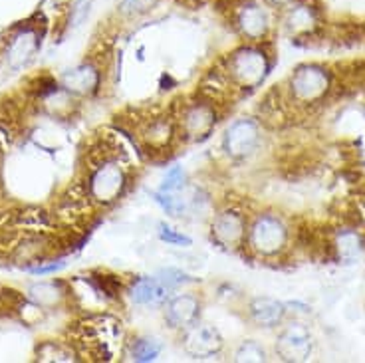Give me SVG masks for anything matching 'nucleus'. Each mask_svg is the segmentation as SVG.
Here are the masks:
<instances>
[{
    "label": "nucleus",
    "mask_w": 365,
    "mask_h": 363,
    "mask_svg": "<svg viewBox=\"0 0 365 363\" xmlns=\"http://www.w3.org/2000/svg\"><path fill=\"white\" fill-rule=\"evenodd\" d=\"M232 30L245 42L262 44L272 32V9L264 0H219Z\"/></svg>",
    "instance_id": "f257e3e1"
},
{
    "label": "nucleus",
    "mask_w": 365,
    "mask_h": 363,
    "mask_svg": "<svg viewBox=\"0 0 365 363\" xmlns=\"http://www.w3.org/2000/svg\"><path fill=\"white\" fill-rule=\"evenodd\" d=\"M270 56L260 44H250L237 48L225 60V76L228 83H235L240 90H256L264 82L270 72Z\"/></svg>",
    "instance_id": "f03ea898"
},
{
    "label": "nucleus",
    "mask_w": 365,
    "mask_h": 363,
    "mask_svg": "<svg viewBox=\"0 0 365 363\" xmlns=\"http://www.w3.org/2000/svg\"><path fill=\"white\" fill-rule=\"evenodd\" d=\"M288 88L296 103L312 106L326 98V93L331 88V73L322 64L298 66L290 76Z\"/></svg>",
    "instance_id": "7ed1b4c3"
},
{
    "label": "nucleus",
    "mask_w": 365,
    "mask_h": 363,
    "mask_svg": "<svg viewBox=\"0 0 365 363\" xmlns=\"http://www.w3.org/2000/svg\"><path fill=\"white\" fill-rule=\"evenodd\" d=\"M247 238L258 256H276L288 245V227L276 215H260L248 228Z\"/></svg>",
    "instance_id": "20e7f679"
},
{
    "label": "nucleus",
    "mask_w": 365,
    "mask_h": 363,
    "mask_svg": "<svg viewBox=\"0 0 365 363\" xmlns=\"http://www.w3.org/2000/svg\"><path fill=\"white\" fill-rule=\"evenodd\" d=\"M125 185L128 177L123 167L115 159H100L88 179V195L100 205H110L121 197Z\"/></svg>",
    "instance_id": "39448f33"
},
{
    "label": "nucleus",
    "mask_w": 365,
    "mask_h": 363,
    "mask_svg": "<svg viewBox=\"0 0 365 363\" xmlns=\"http://www.w3.org/2000/svg\"><path fill=\"white\" fill-rule=\"evenodd\" d=\"M280 24L290 38H308L314 36L322 26V14L310 0H296L288 9L282 10Z\"/></svg>",
    "instance_id": "423d86ee"
},
{
    "label": "nucleus",
    "mask_w": 365,
    "mask_h": 363,
    "mask_svg": "<svg viewBox=\"0 0 365 363\" xmlns=\"http://www.w3.org/2000/svg\"><path fill=\"white\" fill-rule=\"evenodd\" d=\"M314 349V339L308 327L300 322H292L284 327L276 339V354L284 362H306Z\"/></svg>",
    "instance_id": "0eeeda50"
},
{
    "label": "nucleus",
    "mask_w": 365,
    "mask_h": 363,
    "mask_svg": "<svg viewBox=\"0 0 365 363\" xmlns=\"http://www.w3.org/2000/svg\"><path fill=\"white\" fill-rule=\"evenodd\" d=\"M217 123V113L209 101H192L187 103L181 111V133L189 139L207 137Z\"/></svg>",
    "instance_id": "6e6552de"
},
{
    "label": "nucleus",
    "mask_w": 365,
    "mask_h": 363,
    "mask_svg": "<svg viewBox=\"0 0 365 363\" xmlns=\"http://www.w3.org/2000/svg\"><path fill=\"white\" fill-rule=\"evenodd\" d=\"M260 141V131L252 119H238L227 129L225 151L230 157H247L255 151Z\"/></svg>",
    "instance_id": "1a4fd4ad"
},
{
    "label": "nucleus",
    "mask_w": 365,
    "mask_h": 363,
    "mask_svg": "<svg viewBox=\"0 0 365 363\" xmlns=\"http://www.w3.org/2000/svg\"><path fill=\"white\" fill-rule=\"evenodd\" d=\"M38 46H40V32L36 26L26 24V26L19 28L9 40L6 64L12 70H20L22 66L32 60V56L36 54Z\"/></svg>",
    "instance_id": "9d476101"
},
{
    "label": "nucleus",
    "mask_w": 365,
    "mask_h": 363,
    "mask_svg": "<svg viewBox=\"0 0 365 363\" xmlns=\"http://www.w3.org/2000/svg\"><path fill=\"white\" fill-rule=\"evenodd\" d=\"M182 345L187 354H191L192 357H210L222 349V337L217 327L207 324H199V326L192 324L191 327H187Z\"/></svg>",
    "instance_id": "9b49d317"
},
{
    "label": "nucleus",
    "mask_w": 365,
    "mask_h": 363,
    "mask_svg": "<svg viewBox=\"0 0 365 363\" xmlns=\"http://www.w3.org/2000/svg\"><path fill=\"white\" fill-rule=\"evenodd\" d=\"M175 286L165 278L163 274L139 278L131 288V298L141 306H159L171 298Z\"/></svg>",
    "instance_id": "f8f14e48"
},
{
    "label": "nucleus",
    "mask_w": 365,
    "mask_h": 363,
    "mask_svg": "<svg viewBox=\"0 0 365 363\" xmlns=\"http://www.w3.org/2000/svg\"><path fill=\"white\" fill-rule=\"evenodd\" d=\"M212 238L219 245L232 248L247 238V220L237 210H225L212 220Z\"/></svg>",
    "instance_id": "ddd939ff"
},
{
    "label": "nucleus",
    "mask_w": 365,
    "mask_h": 363,
    "mask_svg": "<svg viewBox=\"0 0 365 363\" xmlns=\"http://www.w3.org/2000/svg\"><path fill=\"white\" fill-rule=\"evenodd\" d=\"M199 312H201L199 300L191 296V294H179V296L169 300L165 316H167V322L173 327H185L187 329L197 322Z\"/></svg>",
    "instance_id": "4468645a"
},
{
    "label": "nucleus",
    "mask_w": 365,
    "mask_h": 363,
    "mask_svg": "<svg viewBox=\"0 0 365 363\" xmlns=\"http://www.w3.org/2000/svg\"><path fill=\"white\" fill-rule=\"evenodd\" d=\"M100 72L93 64H80L73 70L64 73L62 83L70 93H78V96H90L100 88Z\"/></svg>",
    "instance_id": "2eb2a0df"
},
{
    "label": "nucleus",
    "mask_w": 365,
    "mask_h": 363,
    "mask_svg": "<svg viewBox=\"0 0 365 363\" xmlns=\"http://www.w3.org/2000/svg\"><path fill=\"white\" fill-rule=\"evenodd\" d=\"M250 318L260 327H278L286 318V306L272 298H256L248 306Z\"/></svg>",
    "instance_id": "dca6fc26"
},
{
    "label": "nucleus",
    "mask_w": 365,
    "mask_h": 363,
    "mask_svg": "<svg viewBox=\"0 0 365 363\" xmlns=\"http://www.w3.org/2000/svg\"><path fill=\"white\" fill-rule=\"evenodd\" d=\"M334 252L339 262L354 264L357 262L365 252V240L359 230L354 228H341L334 238Z\"/></svg>",
    "instance_id": "f3484780"
},
{
    "label": "nucleus",
    "mask_w": 365,
    "mask_h": 363,
    "mask_svg": "<svg viewBox=\"0 0 365 363\" xmlns=\"http://www.w3.org/2000/svg\"><path fill=\"white\" fill-rule=\"evenodd\" d=\"M163 344L155 337H139L131 345V359L135 362H153L161 354Z\"/></svg>",
    "instance_id": "a211bd4d"
},
{
    "label": "nucleus",
    "mask_w": 365,
    "mask_h": 363,
    "mask_svg": "<svg viewBox=\"0 0 365 363\" xmlns=\"http://www.w3.org/2000/svg\"><path fill=\"white\" fill-rule=\"evenodd\" d=\"M161 0H119V14L123 19H141V16H147L149 12H153L157 9Z\"/></svg>",
    "instance_id": "6ab92c4d"
},
{
    "label": "nucleus",
    "mask_w": 365,
    "mask_h": 363,
    "mask_svg": "<svg viewBox=\"0 0 365 363\" xmlns=\"http://www.w3.org/2000/svg\"><path fill=\"white\" fill-rule=\"evenodd\" d=\"M155 200L163 207V210L171 217H181L182 213L187 210V200L182 199L179 191L177 193H167L159 191L155 193Z\"/></svg>",
    "instance_id": "aec40b11"
},
{
    "label": "nucleus",
    "mask_w": 365,
    "mask_h": 363,
    "mask_svg": "<svg viewBox=\"0 0 365 363\" xmlns=\"http://www.w3.org/2000/svg\"><path fill=\"white\" fill-rule=\"evenodd\" d=\"M38 359H42V362H72L73 354L70 349H66L64 345L48 342L38 349Z\"/></svg>",
    "instance_id": "412c9836"
},
{
    "label": "nucleus",
    "mask_w": 365,
    "mask_h": 363,
    "mask_svg": "<svg viewBox=\"0 0 365 363\" xmlns=\"http://www.w3.org/2000/svg\"><path fill=\"white\" fill-rule=\"evenodd\" d=\"M30 298L34 300L40 306H52L58 300L62 298V294L58 292L56 284H38L30 288Z\"/></svg>",
    "instance_id": "4be33fe9"
},
{
    "label": "nucleus",
    "mask_w": 365,
    "mask_h": 363,
    "mask_svg": "<svg viewBox=\"0 0 365 363\" xmlns=\"http://www.w3.org/2000/svg\"><path fill=\"white\" fill-rule=\"evenodd\" d=\"M266 349L258 342H245L235 354V362H266Z\"/></svg>",
    "instance_id": "5701e85b"
},
{
    "label": "nucleus",
    "mask_w": 365,
    "mask_h": 363,
    "mask_svg": "<svg viewBox=\"0 0 365 363\" xmlns=\"http://www.w3.org/2000/svg\"><path fill=\"white\" fill-rule=\"evenodd\" d=\"M91 10V0H73L72 6H70V26L80 28L88 20Z\"/></svg>",
    "instance_id": "b1692460"
},
{
    "label": "nucleus",
    "mask_w": 365,
    "mask_h": 363,
    "mask_svg": "<svg viewBox=\"0 0 365 363\" xmlns=\"http://www.w3.org/2000/svg\"><path fill=\"white\" fill-rule=\"evenodd\" d=\"M182 187H185V171H182V167L175 165V167H171V169L167 171V175L163 177L161 191L177 193V191H181Z\"/></svg>",
    "instance_id": "393cba45"
},
{
    "label": "nucleus",
    "mask_w": 365,
    "mask_h": 363,
    "mask_svg": "<svg viewBox=\"0 0 365 363\" xmlns=\"http://www.w3.org/2000/svg\"><path fill=\"white\" fill-rule=\"evenodd\" d=\"M159 236H161V240L169 242V245L191 246V238H189V236L179 235L177 230H173V228L169 227V225H165V223L159 225Z\"/></svg>",
    "instance_id": "a878e982"
},
{
    "label": "nucleus",
    "mask_w": 365,
    "mask_h": 363,
    "mask_svg": "<svg viewBox=\"0 0 365 363\" xmlns=\"http://www.w3.org/2000/svg\"><path fill=\"white\" fill-rule=\"evenodd\" d=\"M264 2L272 10H278V12H282L284 9H288L290 4H294L296 0H264Z\"/></svg>",
    "instance_id": "bb28decb"
},
{
    "label": "nucleus",
    "mask_w": 365,
    "mask_h": 363,
    "mask_svg": "<svg viewBox=\"0 0 365 363\" xmlns=\"http://www.w3.org/2000/svg\"><path fill=\"white\" fill-rule=\"evenodd\" d=\"M185 2H207V0H185Z\"/></svg>",
    "instance_id": "cd10ccee"
}]
</instances>
